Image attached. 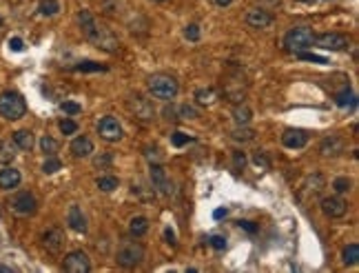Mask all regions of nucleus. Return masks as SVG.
Segmentation results:
<instances>
[{"label":"nucleus","mask_w":359,"mask_h":273,"mask_svg":"<svg viewBox=\"0 0 359 273\" xmlns=\"http://www.w3.org/2000/svg\"><path fill=\"white\" fill-rule=\"evenodd\" d=\"M9 207H11V211H14V214H18V216H31V214H36V209H38V202H36L34 193L20 191V193H16V196L11 198Z\"/></svg>","instance_id":"423d86ee"},{"label":"nucleus","mask_w":359,"mask_h":273,"mask_svg":"<svg viewBox=\"0 0 359 273\" xmlns=\"http://www.w3.org/2000/svg\"><path fill=\"white\" fill-rule=\"evenodd\" d=\"M149 91L160 100H173L180 91V84L169 74H153L149 78Z\"/></svg>","instance_id":"f03ea898"},{"label":"nucleus","mask_w":359,"mask_h":273,"mask_svg":"<svg viewBox=\"0 0 359 273\" xmlns=\"http://www.w3.org/2000/svg\"><path fill=\"white\" fill-rule=\"evenodd\" d=\"M38 11L42 16H56L60 11V5H58V0H40Z\"/></svg>","instance_id":"bb28decb"},{"label":"nucleus","mask_w":359,"mask_h":273,"mask_svg":"<svg viewBox=\"0 0 359 273\" xmlns=\"http://www.w3.org/2000/svg\"><path fill=\"white\" fill-rule=\"evenodd\" d=\"M144 156L149 158L151 165H160V160H162V154H160V149H157V147H147V149H144Z\"/></svg>","instance_id":"58836bf2"},{"label":"nucleus","mask_w":359,"mask_h":273,"mask_svg":"<svg viewBox=\"0 0 359 273\" xmlns=\"http://www.w3.org/2000/svg\"><path fill=\"white\" fill-rule=\"evenodd\" d=\"M153 3H164V0H153Z\"/></svg>","instance_id":"864d4df0"},{"label":"nucleus","mask_w":359,"mask_h":273,"mask_svg":"<svg viewBox=\"0 0 359 273\" xmlns=\"http://www.w3.org/2000/svg\"><path fill=\"white\" fill-rule=\"evenodd\" d=\"M178 113H180V118H184V120H195L200 116L198 109L191 107V105H180L178 107Z\"/></svg>","instance_id":"473e14b6"},{"label":"nucleus","mask_w":359,"mask_h":273,"mask_svg":"<svg viewBox=\"0 0 359 273\" xmlns=\"http://www.w3.org/2000/svg\"><path fill=\"white\" fill-rule=\"evenodd\" d=\"M215 91H213L211 87H206V89H198L195 91V100H198V105H202V107H209L215 102Z\"/></svg>","instance_id":"b1692460"},{"label":"nucleus","mask_w":359,"mask_h":273,"mask_svg":"<svg viewBox=\"0 0 359 273\" xmlns=\"http://www.w3.org/2000/svg\"><path fill=\"white\" fill-rule=\"evenodd\" d=\"M244 20H246V25L253 29H264V27L273 25V16L264 9H248Z\"/></svg>","instance_id":"2eb2a0df"},{"label":"nucleus","mask_w":359,"mask_h":273,"mask_svg":"<svg viewBox=\"0 0 359 273\" xmlns=\"http://www.w3.org/2000/svg\"><path fill=\"white\" fill-rule=\"evenodd\" d=\"M193 138L191 136H186V133H182V131H175V133H171V144L173 147H184V144H188Z\"/></svg>","instance_id":"f704fd0d"},{"label":"nucleus","mask_w":359,"mask_h":273,"mask_svg":"<svg viewBox=\"0 0 359 273\" xmlns=\"http://www.w3.org/2000/svg\"><path fill=\"white\" fill-rule=\"evenodd\" d=\"M62 269L69 273H89L91 271V262L89 256L84 251H71L67 253L62 260Z\"/></svg>","instance_id":"1a4fd4ad"},{"label":"nucleus","mask_w":359,"mask_h":273,"mask_svg":"<svg viewBox=\"0 0 359 273\" xmlns=\"http://www.w3.org/2000/svg\"><path fill=\"white\" fill-rule=\"evenodd\" d=\"M129 109H131L133 116L140 118L142 123H151V120L155 118V109H153V105H151L147 98H144V96H131Z\"/></svg>","instance_id":"9d476101"},{"label":"nucleus","mask_w":359,"mask_h":273,"mask_svg":"<svg viewBox=\"0 0 359 273\" xmlns=\"http://www.w3.org/2000/svg\"><path fill=\"white\" fill-rule=\"evenodd\" d=\"M149 171H151V182H153L155 189H160L162 193L171 196V193H173V185H171V180H169L167 171H164V167L162 165H151Z\"/></svg>","instance_id":"f8f14e48"},{"label":"nucleus","mask_w":359,"mask_h":273,"mask_svg":"<svg viewBox=\"0 0 359 273\" xmlns=\"http://www.w3.org/2000/svg\"><path fill=\"white\" fill-rule=\"evenodd\" d=\"M209 242L215 251H224V249H226V238H224V235H211Z\"/></svg>","instance_id":"a19ab883"},{"label":"nucleus","mask_w":359,"mask_h":273,"mask_svg":"<svg viewBox=\"0 0 359 273\" xmlns=\"http://www.w3.org/2000/svg\"><path fill=\"white\" fill-rule=\"evenodd\" d=\"M9 49L11 51H22V49H25V42H22V38H18V36H16V38H11L9 40Z\"/></svg>","instance_id":"a18cd8bd"},{"label":"nucleus","mask_w":359,"mask_h":273,"mask_svg":"<svg viewBox=\"0 0 359 273\" xmlns=\"http://www.w3.org/2000/svg\"><path fill=\"white\" fill-rule=\"evenodd\" d=\"M233 162H235V169H244L246 167V156L242 151H233Z\"/></svg>","instance_id":"c03bdc74"},{"label":"nucleus","mask_w":359,"mask_h":273,"mask_svg":"<svg viewBox=\"0 0 359 273\" xmlns=\"http://www.w3.org/2000/svg\"><path fill=\"white\" fill-rule=\"evenodd\" d=\"M251 118H253V111H251V107L244 105V102H235V107H233V120L237 125H248L251 123Z\"/></svg>","instance_id":"412c9836"},{"label":"nucleus","mask_w":359,"mask_h":273,"mask_svg":"<svg viewBox=\"0 0 359 273\" xmlns=\"http://www.w3.org/2000/svg\"><path fill=\"white\" fill-rule=\"evenodd\" d=\"M321 211H324L328 218H342V216H346V211H348V202L339 196L324 198L321 200Z\"/></svg>","instance_id":"9b49d317"},{"label":"nucleus","mask_w":359,"mask_h":273,"mask_svg":"<svg viewBox=\"0 0 359 273\" xmlns=\"http://www.w3.org/2000/svg\"><path fill=\"white\" fill-rule=\"evenodd\" d=\"M0 29H3V16H0Z\"/></svg>","instance_id":"603ef678"},{"label":"nucleus","mask_w":359,"mask_h":273,"mask_svg":"<svg viewBox=\"0 0 359 273\" xmlns=\"http://www.w3.org/2000/svg\"><path fill=\"white\" fill-rule=\"evenodd\" d=\"M98 133H100L102 140H107V142H118V140H122V136H124L122 127H120V123H118V120H115L113 116L100 118V123H98Z\"/></svg>","instance_id":"6e6552de"},{"label":"nucleus","mask_w":359,"mask_h":273,"mask_svg":"<svg viewBox=\"0 0 359 273\" xmlns=\"http://www.w3.org/2000/svg\"><path fill=\"white\" fill-rule=\"evenodd\" d=\"M40 149H42V154L53 156V154H56V151L60 149V144H58V140H53L51 136H42V140H40Z\"/></svg>","instance_id":"cd10ccee"},{"label":"nucleus","mask_w":359,"mask_h":273,"mask_svg":"<svg viewBox=\"0 0 359 273\" xmlns=\"http://www.w3.org/2000/svg\"><path fill=\"white\" fill-rule=\"evenodd\" d=\"M78 22H80V27H82L84 38H87L89 42H93L98 49L107 51V53H118L120 51V40L111 34V29L100 25V22L91 16V11L82 9L80 14H78Z\"/></svg>","instance_id":"f257e3e1"},{"label":"nucleus","mask_w":359,"mask_h":273,"mask_svg":"<svg viewBox=\"0 0 359 273\" xmlns=\"http://www.w3.org/2000/svg\"><path fill=\"white\" fill-rule=\"evenodd\" d=\"M67 224H69V227L74 229V231H78V233L87 231V220H84L82 211L78 209V207H71L69 209V214H67Z\"/></svg>","instance_id":"6ab92c4d"},{"label":"nucleus","mask_w":359,"mask_h":273,"mask_svg":"<svg viewBox=\"0 0 359 273\" xmlns=\"http://www.w3.org/2000/svg\"><path fill=\"white\" fill-rule=\"evenodd\" d=\"M164 116H167V120H178V116H175V109H173V107H167V109H164Z\"/></svg>","instance_id":"8fccbe9b"},{"label":"nucleus","mask_w":359,"mask_h":273,"mask_svg":"<svg viewBox=\"0 0 359 273\" xmlns=\"http://www.w3.org/2000/svg\"><path fill=\"white\" fill-rule=\"evenodd\" d=\"M60 131H62L64 136H71V133H76V131H78V123H76V120L64 118L62 123H60Z\"/></svg>","instance_id":"ea45409f"},{"label":"nucleus","mask_w":359,"mask_h":273,"mask_svg":"<svg viewBox=\"0 0 359 273\" xmlns=\"http://www.w3.org/2000/svg\"><path fill=\"white\" fill-rule=\"evenodd\" d=\"M42 245H45V249L49 253H60L67 245V238L60 229H49V231L45 233V238H42Z\"/></svg>","instance_id":"ddd939ff"},{"label":"nucleus","mask_w":359,"mask_h":273,"mask_svg":"<svg viewBox=\"0 0 359 273\" xmlns=\"http://www.w3.org/2000/svg\"><path fill=\"white\" fill-rule=\"evenodd\" d=\"M357 260H359V245H348L344 249V264H357Z\"/></svg>","instance_id":"c85d7f7f"},{"label":"nucleus","mask_w":359,"mask_h":273,"mask_svg":"<svg viewBox=\"0 0 359 273\" xmlns=\"http://www.w3.org/2000/svg\"><path fill=\"white\" fill-rule=\"evenodd\" d=\"M237 224H240V227L244 229V231H248V233H255V231H257V227H255L253 222H248V220H242V222H237Z\"/></svg>","instance_id":"49530a36"},{"label":"nucleus","mask_w":359,"mask_h":273,"mask_svg":"<svg viewBox=\"0 0 359 273\" xmlns=\"http://www.w3.org/2000/svg\"><path fill=\"white\" fill-rule=\"evenodd\" d=\"M16 158V147L11 140H0V162H11Z\"/></svg>","instance_id":"393cba45"},{"label":"nucleus","mask_w":359,"mask_h":273,"mask_svg":"<svg viewBox=\"0 0 359 273\" xmlns=\"http://www.w3.org/2000/svg\"><path fill=\"white\" fill-rule=\"evenodd\" d=\"M350 187H352V182L348 178H337V180L333 182V189L337 191V193H348Z\"/></svg>","instance_id":"e433bc0d"},{"label":"nucleus","mask_w":359,"mask_h":273,"mask_svg":"<svg viewBox=\"0 0 359 273\" xmlns=\"http://www.w3.org/2000/svg\"><path fill=\"white\" fill-rule=\"evenodd\" d=\"M27 113V105L25 98L16 91H5L0 96V116L7 120H20Z\"/></svg>","instance_id":"20e7f679"},{"label":"nucleus","mask_w":359,"mask_h":273,"mask_svg":"<svg viewBox=\"0 0 359 273\" xmlns=\"http://www.w3.org/2000/svg\"><path fill=\"white\" fill-rule=\"evenodd\" d=\"M98 189L100 191H113L118 189V178H113V175H105V178H98Z\"/></svg>","instance_id":"c756f323"},{"label":"nucleus","mask_w":359,"mask_h":273,"mask_svg":"<svg viewBox=\"0 0 359 273\" xmlns=\"http://www.w3.org/2000/svg\"><path fill=\"white\" fill-rule=\"evenodd\" d=\"M60 109H62L64 113H69V116H78V113L82 111V107L78 105V102H71V100H64L62 105H60Z\"/></svg>","instance_id":"4c0bfd02"},{"label":"nucleus","mask_w":359,"mask_h":273,"mask_svg":"<svg viewBox=\"0 0 359 273\" xmlns=\"http://www.w3.org/2000/svg\"><path fill=\"white\" fill-rule=\"evenodd\" d=\"M344 149H346V142H344V138H339V136H328L319 144V154L326 158L344 154Z\"/></svg>","instance_id":"dca6fc26"},{"label":"nucleus","mask_w":359,"mask_h":273,"mask_svg":"<svg viewBox=\"0 0 359 273\" xmlns=\"http://www.w3.org/2000/svg\"><path fill=\"white\" fill-rule=\"evenodd\" d=\"M20 180H22V175H20V171H18V169L5 167L3 171H0V189H5V191L16 189V187L20 185Z\"/></svg>","instance_id":"f3484780"},{"label":"nucleus","mask_w":359,"mask_h":273,"mask_svg":"<svg viewBox=\"0 0 359 273\" xmlns=\"http://www.w3.org/2000/svg\"><path fill=\"white\" fill-rule=\"evenodd\" d=\"M335 102H337L339 107H352L355 105V96H352V91L350 89H346V91H342V94H337L335 96Z\"/></svg>","instance_id":"7c9ffc66"},{"label":"nucleus","mask_w":359,"mask_h":273,"mask_svg":"<svg viewBox=\"0 0 359 273\" xmlns=\"http://www.w3.org/2000/svg\"><path fill=\"white\" fill-rule=\"evenodd\" d=\"M164 238L169 240V245H175V233H173V229H171V227L164 229Z\"/></svg>","instance_id":"de8ad7c7"},{"label":"nucleus","mask_w":359,"mask_h":273,"mask_svg":"<svg viewBox=\"0 0 359 273\" xmlns=\"http://www.w3.org/2000/svg\"><path fill=\"white\" fill-rule=\"evenodd\" d=\"M34 133L31 131H27V129H18L14 133V144L18 149H22V151H31L34 149Z\"/></svg>","instance_id":"aec40b11"},{"label":"nucleus","mask_w":359,"mask_h":273,"mask_svg":"<svg viewBox=\"0 0 359 273\" xmlns=\"http://www.w3.org/2000/svg\"><path fill=\"white\" fill-rule=\"evenodd\" d=\"M184 36H186V40H191V42H198L200 40V27L198 25H188L186 29H184Z\"/></svg>","instance_id":"79ce46f5"},{"label":"nucleus","mask_w":359,"mask_h":273,"mask_svg":"<svg viewBox=\"0 0 359 273\" xmlns=\"http://www.w3.org/2000/svg\"><path fill=\"white\" fill-rule=\"evenodd\" d=\"M297 58L306 60V63H317V65H326L328 60L324 56H317V53H308V51H297Z\"/></svg>","instance_id":"72a5a7b5"},{"label":"nucleus","mask_w":359,"mask_h":273,"mask_svg":"<svg viewBox=\"0 0 359 273\" xmlns=\"http://www.w3.org/2000/svg\"><path fill=\"white\" fill-rule=\"evenodd\" d=\"M142 260H144V247H142V242H136V240L122 242L118 253H115V262L122 266V269H133Z\"/></svg>","instance_id":"7ed1b4c3"},{"label":"nucleus","mask_w":359,"mask_h":273,"mask_svg":"<svg viewBox=\"0 0 359 273\" xmlns=\"http://www.w3.org/2000/svg\"><path fill=\"white\" fill-rule=\"evenodd\" d=\"M231 136H233V140H237V142H248V140H253L255 138V131L253 129H248L246 125H237V129L231 133Z\"/></svg>","instance_id":"a878e982"},{"label":"nucleus","mask_w":359,"mask_h":273,"mask_svg":"<svg viewBox=\"0 0 359 273\" xmlns=\"http://www.w3.org/2000/svg\"><path fill=\"white\" fill-rule=\"evenodd\" d=\"M308 142V133L304 129H286L282 136V144L288 149H302Z\"/></svg>","instance_id":"4468645a"},{"label":"nucleus","mask_w":359,"mask_h":273,"mask_svg":"<svg viewBox=\"0 0 359 273\" xmlns=\"http://www.w3.org/2000/svg\"><path fill=\"white\" fill-rule=\"evenodd\" d=\"M226 214H229V211L224 209V207H220V209L213 211V218H215V220H222V218H226Z\"/></svg>","instance_id":"09e8293b"},{"label":"nucleus","mask_w":359,"mask_h":273,"mask_svg":"<svg viewBox=\"0 0 359 273\" xmlns=\"http://www.w3.org/2000/svg\"><path fill=\"white\" fill-rule=\"evenodd\" d=\"M111 162H113V156H111V154H102V156H98V158L93 160V165L98 167V169H102V167H109Z\"/></svg>","instance_id":"37998d69"},{"label":"nucleus","mask_w":359,"mask_h":273,"mask_svg":"<svg viewBox=\"0 0 359 273\" xmlns=\"http://www.w3.org/2000/svg\"><path fill=\"white\" fill-rule=\"evenodd\" d=\"M60 169H62V162H60L56 156H49L45 160V165H42V171L45 173H56V171H60Z\"/></svg>","instance_id":"2f4dec72"},{"label":"nucleus","mask_w":359,"mask_h":273,"mask_svg":"<svg viewBox=\"0 0 359 273\" xmlns=\"http://www.w3.org/2000/svg\"><path fill=\"white\" fill-rule=\"evenodd\" d=\"M74 71H82V74H89V71H107L109 67L107 65H100V63H93V60H82V63H78L71 67Z\"/></svg>","instance_id":"5701e85b"},{"label":"nucleus","mask_w":359,"mask_h":273,"mask_svg":"<svg viewBox=\"0 0 359 273\" xmlns=\"http://www.w3.org/2000/svg\"><path fill=\"white\" fill-rule=\"evenodd\" d=\"M231 3H233V0H215V5H220V7H229Z\"/></svg>","instance_id":"3c124183"},{"label":"nucleus","mask_w":359,"mask_h":273,"mask_svg":"<svg viewBox=\"0 0 359 273\" xmlns=\"http://www.w3.org/2000/svg\"><path fill=\"white\" fill-rule=\"evenodd\" d=\"M315 45L326 51H344L350 47V40L344 34H321V36H315Z\"/></svg>","instance_id":"0eeeda50"},{"label":"nucleus","mask_w":359,"mask_h":273,"mask_svg":"<svg viewBox=\"0 0 359 273\" xmlns=\"http://www.w3.org/2000/svg\"><path fill=\"white\" fill-rule=\"evenodd\" d=\"M71 154L76 158H87L93 154V142H91L87 136H78L76 140L71 142Z\"/></svg>","instance_id":"a211bd4d"},{"label":"nucleus","mask_w":359,"mask_h":273,"mask_svg":"<svg viewBox=\"0 0 359 273\" xmlns=\"http://www.w3.org/2000/svg\"><path fill=\"white\" fill-rule=\"evenodd\" d=\"M315 45V34L308 27H293L284 36V47L290 51H306Z\"/></svg>","instance_id":"39448f33"},{"label":"nucleus","mask_w":359,"mask_h":273,"mask_svg":"<svg viewBox=\"0 0 359 273\" xmlns=\"http://www.w3.org/2000/svg\"><path fill=\"white\" fill-rule=\"evenodd\" d=\"M129 231L131 235H136V238H140V235H144L149 231V220L144 216H136V218H131V222H129Z\"/></svg>","instance_id":"4be33fe9"},{"label":"nucleus","mask_w":359,"mask_h":273,"mask_svg":"<svg viewBox=\"0 0 359 273\" xmlns=\"http://www.w3.org/2000/svg\"><path fill=\"white\" fill-rule=\"evenodd\" d=\"M253 162H255V167H262L264 171H269V169H271V160L266 158L264 151H255V154H253Z\"/></svg>","instance_id":"c9c22d12"}]
</instances>
